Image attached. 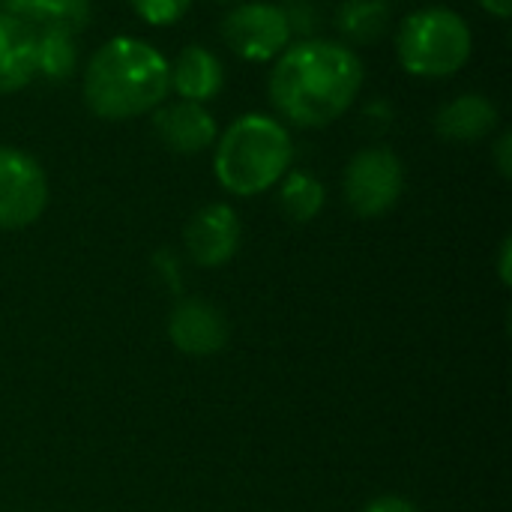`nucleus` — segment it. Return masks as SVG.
I'll return each mask as SVG.
<instances>
[{
	"mask_svg": "<svg viewBox=\"0 0 512 512\" xmlns=\"http://www.w3.org/2000/svg\"><path fill=\"white\" fill-rule=\"evenodd\" d=\"M363 60L339 39H294L270 69V102L279 117L300 129L336 123L360 96Z\"/></svg>",
	"mask_w": 512,
	"mask_h": 512,
	"instance_id": "obj_1",
	"label": "nucleus"
},
{
	"mask_svg": "<svg viewBox=\"0 0 512 512\" xmlns=\"http://www.w3.org/2000/svg\"><path fill=\"white\" fill-rule=\"evenodd\" d=\"M81 93L102 120L144 117L168 99V57L138 36L102 42L84 63Z\"/></svg>",
	"mask_w": 512,
	"mask_h": 512,
	"instance_id": "obj_2",
	"label": "nucleus"
},
{
	"mask_svg": "<svg viewBox=\"0 0 512 512\" xmlns=\"http://www.w3.org/2000/svg\"><path fill=\"white\" fill-rule=\"evenodd\" d=\"M294 162L288 126L273 114H240L213 144V174L231 195L249 198L273 189Z\"/></svg>",
	"mask_w": 512,
	"mask_h": 512,
	"instance_id": "obj_3",
	"label": "nucleus"
},
{
	"mask_svg": "<svg viewBox=\"0 0 512 512\" xmlns=\"http://www.w3.org/2000/svg\"><path fill=\"white\" fill-rule=\"evenodd\" d=\"M474 33L468 21L447 6H423L396 30L399 66L414 78H450L471 60Z\"/></svg>",
	"mask_w": 512,
	"mask_h": 512,
	"instance_id": "obj_4",
	"label": "nucleus"
},
{
	"mask_svg": "<svg viewBox=\"0 0 512 512\" xmlns=\"http://www.w3.org/2000/svg\"><path fill=\"white\" fill-rule=\"evenodd\" d=\"M219 33L231 54H237L240 60H252V63L276 60L294 42L282 3H270V0L234 3L228 15L222 18Z\"/></svg>",
	"mask_w": 512,
	"mask_h": 512,
	"instance_id": "obj_5",
	"label": "nucleus"
},
{
	"mask_svg": "<svg viewBox=\"0 0 512 512\" xmlns=\"http://www.w3.org/2000/svg\"><path fill=\"white\" fill-rule=\"evenodd\" d=\"M345 201L363 219L390 213L405 189V165L390 147H363L351 156L345 177Z\"/></svg>",
	"mask_w": 512,
	"mask_h": 512,
	"instance_id": "obj_6",
	"label": "nucleus"
},
{
	"mask_svg": "<svg viewBox=\"0 0 512 512\" xmlns=\"http://www.w3.org/2000/svg\"><path fill=\"white\" fill-rule=\"evenodd\" d=\"M48 204V180L39 162L15 147H0V228L33 225Z\"/></svg>",
	"mask_w": 512,
	"mask_h": 512,
	"instance_id": "obj_7",
	"label": "nucleus"
},
{
	"mask_svg": "<svg viewBox=\"0 0 512 512\" xmlns=\"http://www.w3.org/2000/svg\"><path fill=\"white\" fill-rule=\"evenodd\" d=\"M240 237H243L240 216L228 204L201 207L183 231L186 252H189L192 264H198V267L228 264L240 249Z\"/></svg>",
	"mask_w": 512,
	"mask_h": 512,
	"instance_id": "obj_8",
	"label": "nucleus"
},
{
	"mask_svg": "<svg viewBox=\"0 0 512 512\" xmlns=\"http://www.w3.org/2000/svg\"><path fill=\"white\" fill-rule=\"evenodd\" d=\"M150 114H153V132H156V138L171 153L195 156V153L213 147L216 138H219L216 117L207 111V105L186 102V99H174V102L165 99Z\"/></svg>",
	"mask_w": 512,
	"mask_h": 512,
	"instance_id": "obj_9",
	"label": "nucleus"
},
{
	"mask_svg": "<svg viewBox=\"0 0 512 512\" xmlns=\"http://www.w3.org/2000/svg\"><path fill=\"white\" fill-rule=\"evenodd\" d=\"M168 336L177 351L189 357H210L225 348L228 324L216 306L204 300H180L168 315Z\"/></svg>",
	"mask_w": 512,
	"mask_h": 512,
	"instance_id": "obj_10",
	"label": "nucleus"
},
{
	"mask_svg": "<svg viewBox=\"0 0 512 512\" xmlns=\"http://www.w3.org/2000/svg\"><path fill=\"white\" fill-rule=\"evenodd\" d=\"M225 87V66L216 51L204 45H186L174 60H168V90L177 99L207 105Z\"/></svg>",
	"mask_w": 512,
	"mask_h": 512,
	"instance_id": "obj_11",
	"label": "nucleus"
},
{
	"mask_svg": "<svg viewBox=\"0 0 512 512\" xmlns=\"http://www.w3.org/2000/svg\"><path fill=\"white\" fill-rule=\"evenodd\" d=\"M501 123L498 105L486 93H459L435 114V132L453 144H477Z\"/></svg>",
	"mask_w": 512,
	"mask_h": 512,
	"instance_id": "obj_12",
	"label": "nucleus"
},
{
	"mask_svg": "<svg viewBox=\"0 0 512 512\" xmlns=\"http://www.w3.org/2000/svg\"><path fill=\"white\" fill-rule=\"evenodd\" d=\"M36 78V30L0 12V93H15Z\"/></svg>",
	"mask_w": 512,
	"mask_h": 512,
	"instance_id": "obj_13",
	"label": "nucleus"
},
{
	"mask_svg": "<svg viewBox=\"0 0 512 512\" xmlns=\"http://www.w3.org/2000/svg\"><path fill=\"white\" fill-rule=\"evenodd\" d=\"M393 6L390 0H342L333 12V24L339 30V42L348 48L378 45L390 33Z\"/></svg>",
	"mask_w": 512,
	"mask_h": 512,
	"instance_id": "obj_14",
	"label": "nucleus"
},
{
	"mask_svg": "<svg viewBox=\"0 0 512 512\" xmlns=\"http://www.w3.org/2000/svg\"><path fill=\"white\" fill-rule=\"evenodd\" d=\"M6 12H12L33 30L81 33L93 18V3L90 0H9Z\"/></svg>",
	"mask_w": 512,
	"mask_h": 512,
	"instance_id": "obj_15",
	"label": "nucleus"
},
{
	"mask_svg": "<svg viewBox=\"0 0 512 512\" xmlns=\"http://www.w3.org/2000/svg\"><path fill=\"white\" fill-rule=\"evenodd\" d=\"M276 186H279V207H282V213L291 222H297V225L312 222L324 210L327 189H324V183L312 171L291 168Z\"/></svg>",
	"mask_w": 512,
	"mask_h": 512,
	"instance_id": "obj_16",
	"label": "nucleus"
},
{
	"mask_svg": "<svg viewBox=\"0 0 512 512\" xmlns=\"http://www.w3.org/2000/svg\"><path fill=\"white\" fill-rule=\"evenodd\" d=\"M78 69L75 33L66 30H36V75L48 81H66Z\"/></svg>",
	"mask_w": 512,
	"mask_h": 512,
	"instance_id": "obj_17",
	"label": "nucleus"
},
{
	"mask_svg": "<svg viewBox=\"0 0 512 512\" xmlns=\"http://www.w3.org/2000/svg\"><path fill=\"white\" fill-rule=\"evenodd\" d=\"M129 6L141 21L153 27H168V24H177L189 12L192 0H129Z\"/></svg>",
	"mask_w": 512,
	"mask_h": 512,
	"instance_id": "obj_18",
	"label": "nucleus"
},
{
	"mask_svg": "<svg viewBox=\"0 0 512 512\" xmlns=\"http://www.w3.org/2000/svg\"><path fill=\"white\" fill-rule=\"evenodd\" d=\"M282 9H285V18H288L294 36H300V39L315 36V27H318L321 15L309 0H288V3H282Z\"/></svg>",
	"mask_w": 512,
	"mask_h": 512,
	"instance_id": "obj_19",
	"label": "nucleus"
},
{
	"mask_svg": "<svg viewBox=\"0 0 512 512\" xmlns=\"http://www.w3.org/2000/svg\"><path fill=\"white\" fill-rule=\"evenodd\" d=\"M393 108L384 102V99H372L366 108H363V123L369 126V129H390L393 126Z\"/></svg>",
	"mask_w": 512,
	"mask_h": 512,
	"instance_id": "obj_20",
	"label": "nucleus"
},
{
	"mask_svg": "<svg viewBox=\"0 0 512 512\" xmlns=\"http://www.w3.org/2000/svg\"><path fill=\"white\" fill-rule=\"evenodd\" d=\"M153 267H156V270H162L159 276L168 282V288H171V291H180V264H177V258H174L168 249H162V252L153 258Z\"/></svg>",
	"mask_w": 512,
	"mask_h": 512,
	"instance_id": "obj_21",
	"label": "nucleus"
},
{
	"mask_svg": "<svg viewBox=\"0 0 512 512\" xmlns=\"http://www.w3.org/2000/svg\"><path fill=\"white\" fill-rule=\"evenodd\" d=\"M495 165L501 171V177H510L512 174V135L510 132H501V138L495 141Z\"/></svg>",
	"mask_w": 512,
	"mask_h": 512,
	"instance_id": "obj_22",
	"label": "nucleus"
},
{
	"mask_svg": "<svg viewBox=\"0 0 512 512\" xmlns=\"http://www.w3.org/2000/svg\"><path fill=\"white\" fill-rule=\"evenodd\" d=\"M363 512H417V507L405 498H396V495H384L378 501H372Z\"/></svg>",
	"mask_w": 512,
	"mask_h": 512,
	"instance_id": "obj_23",
	"label": "nucleus"
},
{
	"mask_svg": "<svg viewBox=\"0 0 512 512\" xmlns=\"http://www.w3.org/2000/svg\"><path fill=\"white\" fill-rule=\"evenodd\" d=\"M489 15H495V18H510V12H512V0H477Z\"/></svg>",
	"mask_w": 512,
	"mask_h": 512,
	"instance_id": "obj_24",
	"label": "nucleus"
},
{
	"mask_svg": "<svg viewBox=\"0 0 512 512\" xmlns=\"http://www.w3.org/2000/svg\"><path fill=\"white\" fill-rule=\"evenodd\" d=\"M510 240H504V246H501V279H504V285H510Z\"/></svg>",
	"mask_w": 512,
	"mask_h": 512,
	"instance_id": "obj_25",
	"label": "nucleus"
},
{
	"mask_svg": "<svg viewBox=\"0 0 512 512\" xmlns=\"http://www.w3.org/2000/svg\"><path fill=\"white\" fill-rule=\"evenodd\" d=\"M210 3H228V6H234V3H240V0H210Z\"/></svg>",
	"mask_w": 512,
	"mask_h": 512,
	"instance_id": "obj_26",
	"label": "nucleus"
},
{
	"mask_svg": "<svg viewBox=\"0 0 512 512\" xmlns=\"http://www.w3.org/2000/svg\"><path fill=\"white\" fill-rule=\"evenodd\" d=\"M6 6H9V0H0V12H6Z\"/></svg>",
	"mask_w": 512,
	"mask_h": 512,
	"instance_id": "obj_27",
	"label": "nucleus"
}]
</instances>
